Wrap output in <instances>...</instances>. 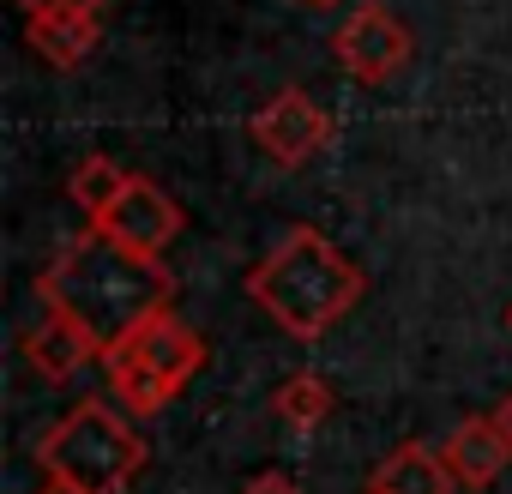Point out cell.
I'll return each instance as SVG.
<instances>
[{
  "instance_id": "cell-11",
  "label": "cell",
  "mask_w": 512,
  "mask_h": 494,
  "mask_svg": "<svg viewBox=\"0 0 512 494\" xmlns=\"http://www.w3.org/2000/svg\"><path fill=\"white\" fill-rule=\"evenodd\" d=\"M25 37H31V49H37L49 67L73 73V67H85V61L97 55L103 19H97V13H37V19H25Z\"/></svg>"
},
{
  "instance_id": "cell-10",
  "label": "cell",
  "mask_w": 512,
  "mask_h": 494,
  "mask_svg": "<svg viewBox=\"0 0 512 494\" xmlns=\"http://www.w3.org/2000/svg\"><path fill=\"white\" fill-rule=\"evenodd\" d=\"M458 476L446 464V452L422 446V440H404L398 452H386L374 470H368V494H452Z\"/></svg>"
},
{
  "instance_id": "cell-3",
  "label": "cell",
  "mask_w": 512,
  "mask_h": 494,
  "mask_svg": "<svg viewBox=\"0 0 512 494\" xmlns=\"http://www.w3.org/2000/svg\"><path fill=\"white\" fill-rule=\"evenodd\" d=\"M145 434L133 428L127 410L103 404V398H79L61 422H49L37 434V464L43 476L79 488V494H121L139 482L145 470Z\"/></svg>"
},
{
  "instance_id": "cell-17",
  "label": "cell",
  "mask_w": 512,
  "mask_h": 494,
  "mask_svg": "<svg viewBox=\"0 0 512 494\" xmlns=\"http://www.w3.org/2000/svg\"><path fill=\"white\" fill-rule=\"evenodd\" d=\"M37 494H79V488H67V482H55V476H43V488Z\"/></svg>"
},
{
  "instance_id": "cell-13",
  "label": "cell",
  "mask_w": 512,
  "mask_h": 494,
  "mask_svg": "<svg viewBox=\"0 0 512 494\" xmlns=\"http://www.w3.org/2000/svg\"><path fill=\"white\" fill-rule=\"evenodd\" d=\"M272 410H278V422H290V428H320V422L332 416V386H326L320 374H290V380L272 392Z\"/></svg>"
},
{
  "instance_id": "cell-16",
  "label": "cell",
  "mask_w": 512,
  "mask_h": 494,
  "mask_svg": "<svg viewBox=\"0 0 512 494\" xmlns=\"http://www.w3.org/2000/svg\"><path fill=\"white\" fill-rule=\"evenodd\" d=\"M488 416H494V422H500V434H506V446H512V392H506V398H500V404H494V410H488Z\"/></svg>"
},
{
  "instance_id": "cell-19",
  "label": "cell",
  "mask_w": 512,
  "mask_h": 494,
  "mask_svg": "<svg viewBox=\"0 0 512 494\" xmlns=\"http://www.w3.org/2000/svg\"><path fill=\"white\" fill-rule=\"evenodd\" d=\"M506 326H512V308H506Z\"/></svg>"
},
{
  "instance_id": "cell-2",
  "label": "cell",
  "mask_w": 512,
  "mask_h": 494,
  "mask_svg": "<svg viewBox=\"0 0 512 494\" xmlns=\"http://www.w3.org/2000/svg\"><path fill=\"white\" fill-rule=\"evenodd\" d=\"M368 278L362 266L344 254L338 241H326L314 223H296L272 254L247 272V296L272 314L278 332H290L296 344L326 338L356 302H362Z\"/></svg>"
},
{
  "instance_id": "cell-14",
  "label": "cell",
  "mask_w": 512,
  "mask_h": 494,
  "mask_svg": "<svg viewBox=\"0 0 512 494\" xmlns=\"http://www.w3.org/2000/svg\"><path fill=\"white\" fill-rule=\"evenodd\" d=\"M241 494H302V482H296L290 470H260V476H253Z\"/></svg>"
},
{
  "instance_id": "cell-7",
  "label": "cell",
  "mask_w": 512,
  "mask_h": 494,
  "mask_svg": "<svg viewBox=\"0 0 512 494\" xmlns=\"http://www.w3.org/2000/svg\"><path fill=\"white\" fill-rule=\"evenodd\" d=\"M97 229H109L121 247H133V254H145V260H163L169 241L181 235V205H175L151 175H133L127 193L115 199V211H109Z\"/></svg>"
},
{
  "instance_id": "cell-5",
  "label": "cell",
  "mask_w": 512,
  "mask_h": 494,
  "mask_svg": "<svg viewBox=\"0 0 512 494\" xmlns=\"http://www.w3.org/2000/svg\"><path fill=\"white\" fill-rule=\"evenodd\" d=\"M410 49H416V37H410V25L386 7V0H362V7L338 25V37H332V61L350 79H362V85H386L392 73H404Z\"/></svg>"
},
{
  "instance_id": "cell-6",
  "label": "cell",
  "mask_w": 512,
  "mask_h": 494,
  "mask_svg": "<svg viewBox=\"0 0 512 494\" xmlns=\"http://www.w3.org/2000/svg\"><path fill=\"white\" fill-rule=\"evenodd\" d=\"M247 133H253V145H260L272 163H284V169H302L308 157H320L326 151V139H332V115L308 97V91H278V97H266L260 109H253V121H247Z\"/></svg>"
},
{
  "instance_id": "cell-12",
  "label": "cell",
  "mask_w": 512,
  "mask_h": 494,
  "mask_svg": "<svg viewBox=\"0 0 512 494\" xmlns=\"http://www.w3.org/2000/svg\"><path fill=\"white\" fill-rule=\"evenodd\" d=\"M127 169L115 163V157H103V151H91V157H79V169H73V181H67V193H73V205L91 217V229L115 211V199L127 193Z\"/></svg>"
},
{
  "instance_id": "cell-15",
  "label": "cell",
  "mask_w": 512,
  "mask_h": 494,
  "mask_svg": "<svg viewBox=\"0 0 512 494\" xmlns=\"http://www.w3.org/2000/svg\"><path fill=\"white\" fill-rule=\"evenodd\" d=\"M25 7V19H37V13H103V0H19Z\"/></svg>"
},
{
  "instance_id": "cell-8",
  "label": "cell",
  "mask_w": 512,
  "mask_h": 494,
  "mask_svg": "<svg viewBox=\"0 0 512 494\" xmlns=\"http://www.w3.org/2000/svg\"><path fill=\"white\" fill-rule=\"evenodd\" d=\"M19 350H25V362H31L43 380H67V374H79L91 356H103V344H97L85 326H73L67 314H55V308H43V320L19 338Z\"/></svg>"
},
{
  "instance_id": "cell-18",
  "label": "cell",
  "mask_w": 512,
  "mask_h": 494,
  "mask_svg": "<svg viewBox=\"0 0 512 494\" xmlns=\"http://www.w3.org/2000/svg\"><path fill=\"white\" fill-rule=\"evenodd\" d=\"M302 7H338V0H302Z\"/></svg>"
},
{
  "instance_id": "cell-1",
  "label": "cell",
  "mask_w": 512,
  "mask_h": 494,
  "mask_svg": "<svg viewBox=\"0 0 512 494\" xmlns=\"http://www.w3.org/2000/svg\"><path fill=\"white\" fill-rule=\"evenodd\" d=\"M37 296H43V308L67 314L109 350L121 332H133L139 320L169 308L175 272L163 260H145L133 247H121L109 229H85L43 266Z\"/></svg>"
},
{
  "instance_id": "cell-4",
  "label": "cell",
  "mask_w": 512,
  "mask_h": 494,
  "mask_svg": "<svg viewBox=\"0 0 512 494\" xmlns=\"http://www.w3.org/2000/svg\"><path fill=\"white\" fill-rule=\"evenodd\" d=\"M103 368H109L115 404H121L133 422H145V416H157L163 404H175V398L193 386V374L205 368V338H199L187 320H175V314L163 308V314L139 320L133 332H121V338L103 350Z\"/></svg>"
},
{
  "instance_id": "cell-9",
  "label": "cell",
  "mask_w": 512,
  "mask_h": 494,
  "mask_svg": "<svg viewBox=\"0 0 512 494\" xmlns=\"http://www.w3.org/2000/svg\"><path fill=\"white\" fill-rule=\"evenodd\" d=\"M446 464H452V476L464 482V488H488V482H500V470L512 464V446H506V434H500V422L494 416H464L452 434H446Z\"/></svg>"
}]
</instances>
